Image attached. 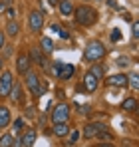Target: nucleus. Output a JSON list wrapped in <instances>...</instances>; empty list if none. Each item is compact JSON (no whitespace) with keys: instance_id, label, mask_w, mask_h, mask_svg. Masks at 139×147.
<instances>
[{"instance_id":"nucleus-1","label":"nucleus","mask_w":139,"mask_h":147,"mask_svg":"<svg viewBox=\"0 0 139 147\" xmlns=\"http://www.w3.org/2000/svg\"><path fill=\"white\" fill-rule=\"evenodd\" d=\"M74 20H76V24L84 26V28H90L97 22V10L90 6V4H80L78 8H74Z\"/></svg>"},{"instance_id":"nucleus-2","label":"nucleus","mask_w":139,"mask_h":147,"mask_svg":"<svg viewBox=\"0 0 139 147\" xmlns=\"http://www.w3.org/2000/svg\"><path fill=\"white\" fill-rule=\"evenodd\" d=\"M105 54H107V50H105V46L99 40H90L86 50H84V60L88 64H97L99 60L105 58Z\"/></svg>"},{"instance_id":"nucleus-3","label":"nucleus","mask_w":139,"mask_h":147,"mask_svg":"<svg viewBox=\"0 0 139 147\" xmlns=\"http://www.w3.org/2000/svg\"><path fill=\"white\" fill-rule=\"evenodd\" d=\"M70 113H72V109H70V103L62 101V103H58V105L52 109V115H50V119H52V123H54V125H56V123H68Z\"/></svg>"},{"instance_id":"nucleus-4","label":"nucleus","mask_w":139,"mask_h":147,"mask_svg":"<svg viewBox=\"0 0 139 147\" xmlns=\"http://www.w3.org/2000/svg\"><path fill=\"white\" fill-rule=\"evenodd\" d=\"M12 84H14V74L10 70H2V74H0V99H6L10 96Z\"/></svg>"},{"instance_id":"nucleus-5","label":"nucleus","mask_w":139,"mask_h":147,"mask_svg":"<svg viewBox=\"0 0 139 147\" xmlns=\"http://www.w3.org/2000/svg\"><path fill=\"white\" fill-rule=\"evenodd\" d=\"M24 84H26V88L30 90V94H32L34 98H38V88H40V78H38V74L34 72L32 68H30L28 72L24 74Z\"/></svg>"},{"instance_id":"nucleus-6","label":"nucleus","mask_w":139,"mask_h":147,"mask_svg":"<svg viewBox=\"0 0 139 147\" xmlns=\"http://www.w3.org/2000/svg\"><path fill=\"white\" fill-rule=\"evenodd\" d=\"M42 26H44V14L40 10H30V14H28V28H30V32L38 34L42 30Z\"/></svg>"},{"instance_id":"nucleus-7","label":"nucleus","mask_w":139,"mask_h":147,"mask_svg":"<svg viewBox=\"0 0 139 147\" xmlns=\"http://www.w3.org/2000/svg\"><path fill=\"white\" fill-rule=\"evenodd\" d=\"M32 68V62H30V56L26 54V52H20L18 56H16V72L24 76V74L28 72Z\"/></svg>"},{"instance_id":"nucleus-8","label":"nucleus","mask_w":139,"mask_h":147,"mask_svg":"<svg viewBox=\"0 0 139 147\" xmlns=\"http://www.w3.org/2000/svg\"><path fill=\"white\" fill-rule=\"evenodd\" d=\"M20 139H22V147H34L36 139H38V131H36L34 127L24 129L22 133H20Z\"/></svg>"},{"instance_id":"nucleus-9","label":"nucleus","mask_w":139,"mask_h":147,"mask_svg":"<svg viewBox=\"0 0 139 147\" xmlns=\"http://www.w3.org/2000/svg\"><path fill=\"white\" fill-rule=\"evenodd\" d=\"M28 56H30V62H32V64H38L42 70H48L46 56L42 54V50H40V48H32V52H30Z\"/></svg>"},{"instance_id":"nucleus-10","label":"nucleus","mask_w":139,"mask_h":147,"mask_svg":"<svg viewBox=\"0 0 139 147\" xmlns=\"http://www.w3.org/2000/svg\"><path fill=\"white\" fill-rule=\"evenodd\" d=\"M105 84L111 88H127V74H113L105 80Z\"/></svg>"},{"instance_id":"nucleus-11","label":"nucleus","mask_w":139,"mask_h":147,"mask_svg":"<svg viewBox=\"0 0 139 147\" xmlns=\"http://www.w3.org/2000/svg\"><path fill=\"white\" fill-rule=\"evenodd\" d=\"M99 84H101V80H97L93 74H86L84 76V88L82 90H86V92H95L97 88H99Z\"/></svg>"},{"instance_id":"nucleus-12","label":"nucleus","mask_w":139,"mask_h":147,"mask_svg":"<svg viewBox=\"0 0 139 147\" xmlns=\"http://www.w3.org/2000/svg\"><path fill=\"white\" fill-rule=\"evenodd\" d=\"M105 129H107V125H103V123H88L86 129H84V135L86 137H95L99 131H105Z\"/></svg>"},{"instance_id":"nucleus-13","label":"nucleus","mask_w":139,"mask_h":147,"mask_svg":"<svg viewBox=\"0 0 139 147\" xmlns=\"http://www.w3.org/2000/svg\"><path fill=\"white\" fill-rule=\"evenodd\" d=\"M10 123H12V111L6 105H0V129L8 127Z\"/></svg>"},{"instance_id":"nucleus-14","label":"nucleus","mask_w":139,"mask_h":147,"mask_svg":"<svg viewBox=\"0 0 139 147\" xmlns=\"http://www.w3.org/2000/svg\"><path fill=\"white\" fill-rule=\"evenodd\" d=\"M4 34H6V38H16V36L20 34V24H18V20H8Z\"/></svg>"},{"instance_id":"nucleus-15","label":"nucleus","mask_w":139,"mask_h":147,"mask_svg":"<svg viewBox=\"0 0 139 147\" xmlns=\"http://www.w3.org/2000/svg\"><path fill=\"white\" fill-rule=\"evenodd\" d=\"M74 8H76V6H74L72 0H60V2H58V10H60L62 16H72V14H74Z\"/></svg>"},{"instance_id":"nucleus-16","label":"nucleus","mask_w":139,"mask_h":147,"mask_svg":"<svg viewBox=\"0 0 139 147\" xmlns=\"http://www.w3.org/2000/svg\"><path fill=\"white\" fill-rule=\"evenodd\" d=\"M40 50H42V54H44V56L54 54V42H52V38H50V36H42V38H40Z\"/></svg>"},{"instance_id":"nucleus-17","label":"nucleus","mask_w":139,"mask_h":147,"mask_svg":"<svg viewBox=\"0 0 139 147\" xmlns=\"http://www.w3.org/2000/svg\"><path fill=\"white\" fill-rule=\"evenodd\" d=\"M10 98L14 99L16 103H22V99H24V96H22V86H20V82H16V80H14V84H12Z\"/></svg>"},{"instance_id":"nucleus-18","label":"nucleus","mask_w":139,"mask_h":147,"mask_svg":"<svg viewBox=\"0 0 139 147\" xmlns=\"http://www.w3.org/2000/svg\"><path fill=\"white\" fill-rule=\"evenodd\" d=\"M121 109H125V111H135V109H137V98H135V96L125 98L121 101Z\"/></svg>"},{"instance_id":"nucleus-19","label":"nucleus","mask_w":139,"mask_h":147,"mask_svg":"<svg viewBox=\"0 0 139 147\" xmlns=\"http://www.w3.org/2000/svg\"><path fill=\"white\" fill-rule=\"evenodd\" d=\"M52 131H54L56 137H66V135L70 133V125H68V123H56Z\"/></svg>"},{"instance_id":"nucleus-20","label":"nucleus","mask_w":139,"mask_h":147,"mask_svg":"<svg viewBox=\"0 0 139 147\" xmlns=\"http://www.w3.org/2000/svg\"><path fill=\"white\" fill-rule=\"evenodd\" d=\"M90 74H93L97 80H103V76H105V66H101V64H92Z\"/></svg>"},{"instance_id":"nucleus-21","label":"nucleus","mask_w":139,"mask_h":147,"mask_svg":"<svg viewBox=\"0 0 139 147\" xmlns=\"http://www.w3.org/2000/svg\"><path fill=\"white\" fill-rule=\"evenodd\" d=\"M127 86H129L133 92H137V90H139V78H137V72L127 74Z\"/></svg>"},{"instance_id":"nucleus-22","label":"nucleus","mask_w":139,"mask_h":147,"mask_svg":"<svg viewBox=\"0 0 139 147\" xmlns=\"http://www.w3.org/2000/svg\"><path fill=\"white\" fill-rule=\"evenodd\" d=\"M72 76H74V66H72V64H64V70L60 74V80L64 82V80H70Z\"/></svg>"},{"instance_id":"nucleus-23","label":"nucleus","mask_w":139,"mask_h":147,"mask_svg":"<svg viewBox=\"0 0 139 147\" xmlns=\"http://www.w3.org/2000/svg\"><path fill=\"white\" fill-rule=\"evenodd\" d=\"M12 131H14L12 135H20V133L24 131V119H22V117L14 119V125H12Z\"/></svg>"},{"instance_id":"nucleus-24","label":"nucleus","mask_w":139,"mask_h":147,"mask_svg":"<svg viewBox=\"0 0 139 147\" xmlns=\"http://www.w3.org/2000/svg\"><path fill=\"white\" fill-rule=\"evenodd\" d=\"M66 137H68L70 145H76V143H78V141H80V137H82V133H80V131H78V129H74V131H72V129H70V133H68V135H66Z\"/></svg>"},{"instance_id":"nucleus-25","label":"nucleus","mask_w":139,"mask_h":147,"mask_svg":"<svg viewBox=\"0 0 139 147\" xmlns=\"http://www.w3.org/2000/svg\"><path fill=\"white\" fill-rule=\"evenodd\" d=\"M12 139H14L12 133H2L0 135V147H10L12 145Z\"/></svg>"},{"instance_id":"nucleus-26","label":"nucleus","mask_w":139,"mask_h":147,"mask_svg":"<svg viewBox=\"0 0 139 147\" xmlns=\"http://www.w3.org/2000/svg\"><path fill=\"white\" fill-rule=\"evenodd\" d=\"M62 70H64V64H62V62H56V64H54V74H56V78H60Z\"/></svg>"},{"instance_id":"nucleus-27","label":"nucleus","mask_w":139,"mask_h":147,"mask_svg":"<svg viewBox=\"0 0 139 147\" xmlns=\"http://www.w3.org/2000/svg\"><path fill=\"white\" fill-rule=\"evenodd\" d=\"M137 34H139V24L133 20V24H131V36H133V40H137Z\"/></svg>"},{"instance_id":"nucleus-28","label":"nucleus","mask_w":139,"mask_h":147,"mask_svg":"<svg viewBox=\"0 0 139 147\" xmlns=\"http://www.w3.org/2000/svg\"><path fill=\"white\" fill-rule=\"evenodd\" d=\"M6 16H8L10 20H14V16H16V10H14L12 6H6Z\"/></svg>"},{"instance_id":"nucleus-29","label":"nucleus","mask_w":139,"mask_h":147,"mask_svg":"<svg viewBox=\"0 0 139 147\" xmlns=\"http://www.w3.org/2000/svg\"><path fill=\"white\" fill-rule=\"evenodd\" d=\"M10 147H22V139H20V135H14L12 145H10Z\"/></svg>"},{"instance_id":"nucleus-30","label":"nucleus","mask_w":139,"mask_h":147,"mask_svg":"<svg viewBox=\"0 0 139 147\" xmlns=\"http://www.w3.org/2000/svg\"><path fill=\"white\" fill-rule=\"evenodd\" d=\"M4 46H6V34H4V32L0 30V50L4 48Z\"/></svg>"},{"instance_id":"nucleus-31","label":"nucleus","mask_w":139,"mask_h":147,"mask_svg":"<svg viewBox=\"0 0 139 147\" xmlns=\"http://www.w3.org/2000/svg\"><path fill=\"white\" fill-rule=\"evenodd\" d=\"M60 38H62V40H70V34L66 30H60Z\"/></svg>"},{"instance_id":"nucleus-32","label":"nucleus","mask_w":139,"mask_h":147,"mask_svg":"<svg viewBox=\"0 0 139 147\" xmlns=\"http://www.w3.org/2000/svg\"><path fill=\"white\" fill-rule=\"evenodd\" d=\"M111 38H113L115 42H117V40H119V30H117V28H115V30H113V36H111Z\"/></svg>"},{"instance_id":"nucleus-33","label":"nucleus","mask_w":139,"mask_h":147,"mask_svg":"<svg viewBox=\"0 0 139 147\" xmlns=\"http://www.w3.org/2000/svg\"><path fill=\"white\" fill-rule=\"evenodd\" d=\"M58 2L60 0H46V4H50V6H58Z\"/></svg>"},{"instance_id":"nucleus-34","label":"nucleus","mask_w":139,"mask_h":147,"mask_svg":"<svg viewBox=\"0 0 139 147\" xmlns=\"http://www.w3.org/2000/svg\"><path fill=\"white\" fill-rule=\"evenodd\" d=\"M97 147H115V145H113V143H107V141H105V143H99Z\"/></svg>"},{"instance_id":"nucleus-35","label":"nucleus","mask_w":139,"mask_h":147,"mask_svg":"<svg viewBox=\"0 0 139 147\" xmlns=\"http://www.w3.org/2000/svg\"><path fill=\"white\" fill-rule=\"evenodd\" d=\"M2 68H4V60L0 58V72H2Z\"/></svg>"},{"instance_id":"nucleus-36","label":"nucleus","mask_w":139,"mask_h":147,"mask_svg":"<svg viewBox=\"0 0 139 147\" xmlns=\"http://www.w3.org/2000/svg\"><path fill=\"white\" fill-rule=\"evenodd\" d=\"M4 8H6V4H4V2H0V10H4Z\"/></svg>"},{"instance_id":"nucleus-37","label":"nucleus","mask_w":139,"mask_h":147,"mask_svg":"<svg viewBox=\"0 0 139 147\" xmlns=\"http://www.w3.org/2000/svg\"><path fill=\"white\" fill-rule=\"evenodd\" d=\"M0 135H2V131H0Z\"/></svg>"}]
</instances>
